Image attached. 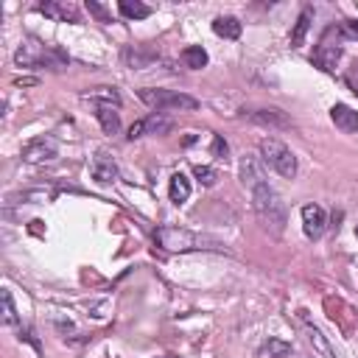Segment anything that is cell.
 <instances>
[{
	"mask_svg": "<svg viewBox=\"0 0 358 358\" xmlns=\"http://www.w3.org/2000/svg\"><path fill=\"white\" fill-rule=\"evenodd\" d=\"M252 204H255V213L260 215L263 227H266L271 235H282L285 221H288V213H285L282 199L277 196V190H274L268 182L252 190Z\"/></svg>",
	"mask_w": 358,
	"mask_h": 358,
	"instance_id": "6da1fadb",
	"label": "cell"
},
{
	"mask_svg": "<svg viewBox=\"0 0 358 358\" xmlns=\"http://www.w3.org/2000/svg\"><path fill=\"white\" fill-rule=\"evenodd\" d=\"M14 62L22 64V67H50V70H62L67 64V56L53 48V45H45L39 39H25L17 53H14Z\"/></svg>",
	"mask_w": 358,
	"mask_h": 358,
	"instance_id": "7a4b0ae2",
	"label": "cell"
},
{
	"mask_svg": "<svg viewBox=\"0 0 358 358\" xmlns=\"http://www.w3.org/2000/svg\"><path fill=\"white\" fill-rule=\"evenodd\" d=\"M157 243L165 249V252H190V249H221L215 241L210 238H201L185 227H159L157 229Z\"/></svg>",
	"mask_w": 358,
	"mask_h": 358,
	"instance_id": "3957f363",
	"label": "cell"
},
{
	"mask_svg": "<svg viewBox=\"0 0 358 358\" xmlns=\"http://www.w3.org/2000/svg\"><path fill=\"white\" fill-rule=\"evenodd\" d=\"M260 159H263L268 168H274L280 176H285V179H294V176H296V157H294V151H291L282 140H277V137H263V140H260Z\"/></svg>",
	"mask_w": 358,
	"mask_h": 358,
	"instance_id": "277c9868",
	"label": "cell"
},
{
	"mask_svg": "<svg viewBox=\"0 0 358 358\" xmlns=\"http://www.w3.org/2000/svg\"><path fill=\"white\" fill-rule=\"evenodd\" d=\"M140 101L154 106V109H196L199 101L193 95H185V92H176V90H154V87H145L140 90Z\"/></svg>",
	"mask_w": 358,
	"mask_h": 358,
	"instance_id": "5b68a950",
	"label": "cell"
},
{
	"mask_svg": "<svg viewBox=\"0 0 358 358\" xmlns=\"http://www.w3.org/2000/svg\"><path fill=\"white\" fill-rule=\"evenodd\" d=\"M56 154H59V143H56L50 134H42V137L28 140V143L22 145V151H20L22 162H31V165L50 162V159H56Z\"/></svg>",
	"mask_w": 358,
	"mask_h": 358,
	"instance_id": "8992f818",
	"label": "cell"
},
{
	"mask_svg": "<svg viewBox=\"0 0 358 358\" xmlns=\"http://www.w3.org/2000/svg\"><path fill=\"white\" fill-rule=\"evenodd\" d=\"M333 34H336L333 28L324 31L322 42L316 45V50H313V56H310V62H313L319 70H324V73H333L336 64H338V59H341V42H338V39L333 42Z\"/></svg>",
	"mask_w": 358,
	"mask_h": 358,
	"instance_id": "52a82bcc",
	"label": "cell"
},
{
	"mask_svg": "<svg viewBox=\"0 0 358 358\" xmlns=\"http://www.w3.org/2000/svg\"><path fill=\"white\" fill-rule=\"evenodd\" d=\"M36 11L50 17V20H59V22H78L81 20L78 6L70 3V0H45V3L36 6Z\"/></svg>",
	"mask_w": 358,
	"mask_h": 358,
	"instance_id": "ba28073f",
	"label": "cell"
},
{
	"mask_svg": "<svg viewBox=\"0 0 358 358\" xmlns=\"http://www.w3.org/2000/svg\"><path fill=\"white\" fill-rule=\"evenodd\" d=\"M171 126H173L171 117L154 112V115H148V117H143V120L129 126V140H137V137H145V134H165V131H171Z\"/></svg>",
	"mask_w": 358,
	"mask_h": 358,
	"instance_id": "9c48e42d",
	"label": "cell"
},
{
	"mask_svg": "<svg viewBox=\"0 0 358 358\" xmlns=\"http://www.w3.org/2000/svg\"><path fill=\"white\" fill-rule=\"evenodd\" d=\"M238 173H241V182H243L249 190H255V187H260V185H266V182H268V179H266L263 159H257V157H252V154H246V157L241 159Z\"/></svg>",
	"mask_w": 358,
	"mask_h": 358,
	"instance_id": "30bf717a",
	"label": "cell"
},
{
	"mask_svg": "<svg viewBox=\"0 0 358 358\" xmlns=\"http://www.w3.org/2000/svg\"><path fill=\"white\" fill-rule=\"evenodd\" d=\"M243 117H249L252 123H260V126H271V129H291V120L285 117V112L282 109H274V106H268V109H243Z\"/></svg>",
	"mask_w": 358,
	"mask_h": 358,
	"instance_id": "8fae6325",
	"label": "cell"
},
{
	"mask_svg": "<svg viewBox=\"0 0 358 358\" xmlns=\"http://www.w3.org/2000/svg\"><path fill=\"white\" fill-rule=\"evenodd\" d=\"M90 176L98 182V185H112L115 179H117V165H115V159L109 157V154H95L92 157V162H90Z\"/></svg>",
	"mask_w": 358,
	"mask_h": 358,
	"instance_id": "7c38bea8",
	"label": "cell"
},
{
	"mask_svg": "<svg viewBox=\"0 0 358 358\" xmlns=\"http://www.w3.org/2000/svg\"><path fill=\"white\" fill-rule=\"evenodd\" d=\"M324 224H327V218H324V210L319 204H305L302 207V229H305L308 238H319L324 232Z\"/></svg>",
	"mask_w": 358,
	"mask_h": 358,
	"instance_id": "4fadbf2b",
	"label": "cell"
},
{
	"mask_svg": "<svg viewBox=\"0 0 358 358\" xmlns=\"http://www.w3.org/2000/svg\"><path fill=\"white\" fill-rule=\"evenodd\" d=\"M330 120L341 129V131H358V112L347 103H336L330 109Z\"/></svg>",
	"mask_w": 358,
	"mask_h": 358,
	"instance_id": "5bb4252c",
	"label": "cell"
},
{
	"mask_svg": "<svg viewBox=\"0 0 358 358\" xmlns=\"http://www.w3.org/2000/svg\"><path fill=\"white\" fill-rule=\"evenodd\" d=\"M123 59H126V64H129V67L143 70L145 64H151V62L157 59V53H154V50H148V48L134 45V48H126V50H123Z\"/></svg>",
	"mask_w": 358,
	"mask_h": 358,
	"instance_id": "9a60e30c",
	"label": "cell"
},
{
	"mask_svg": "<svg viewBox=\"0 0 358 358\" xmlns=\"http://www.w3.org/2000/svg\"><path fill=\"white\" fill-rule=\"evenodd\" d=\"M168 196H171L173 204H185L190 199V179L185 173H173L171 185H168Z\"/></svg>",
	"mask_w": 358,
	"mask_h": 358,
	"instance_id": "2e32d148",
	"label": "cell"
},
{
	"mask_svg": "<svg viewBox=\"0 0 358 358\" xmlns=\"http://www.w3.org/2000/svg\"><path fill=\"white\" fill-rule=\"evenodd\" d=\"M213 31L224 39H238L241 36V22H238V17H215Z\"/></svg>",
	"mask_w": 358,
	"mask_h": 358,
	"instance_id": "e0dca14e",
	"label": "cell"
},
{
	"mask_svg": "<svg viewBox=\"0 0 358 358\" xmlns=\"http://www.w3.org/2000/svg\"><path fill=\"white\" fill-rule=\"evenodd\" d=\"M117 106H98L95 109V117H98V123H101V129L106 131V134H115L117 129H120V115L115 112Z\"/></svg>",
	"mask_w": 358,
	"mask_h": 358,
	"instance_id": "ac0fdd59",
	"label": "cell"
},
{
	"mask_svg": "<svg viewBox=\"0 0 358 358\" xmlns=\"http://www.w3.org/2000/svg\"><path fill=\"white\" fill-rule=\"evenodd\" d=\"M87 101H95L98 106H117L120 103V95L112 90V87H98V90H90L84 92Z\"/></svg>",
	"mask_w": 358,
	"mask_h": 358,
	"instance_id": "d6986e66",
	"label": "cell"
},
{
	"mask_svg": "<svg viewBox=\"0 0 358 358\" xmlns=\"http://www.w3.org/2000/svg\"><path fill=\"white\" fill-rule=\"evenodd\" d=\"M310 20H313V8H302V14L296 17V25H294V31H291V45H294V48L305 42V34H308V28H310Z\"/></svg>",
	"mask_w": 358,
	"mask_h": 358,
	"instance_id": "ffe728a7",
	"label": "cell"
},
{
	"mask_svg": "<svg viewBox=\"0 0 358 358\" xmlns=\"http://www.w3.org/2000/svg\"><path fill=\"white\" fill-rule=\"evenodd\" d=\"M182 62H185L190 70H201V67L207 64V50H204L201 45H187V48L182 50Z\"/></svg>",
	"mask_w": 358,
	"mask_h": 358,
	"instance_id": "44dd1931",
	"label": "cell"
},
{
	"mask_svg": "<svg viewBox=\"0 0 358 358\" xmlns=\"http://www.w3.org/2000/svg\"><path fill=\"white\" fill-rule=\"evenodd\" d=\"M120 14L126 17V20H145L148 14H151V8L145 6V3H140V0H120Z\"/></svg>",
	"mask_w": 358,
	"mask_h": 358,
	"instance_id": "7402d4cb",
	"label": "cell"
},
{
	"mask_svg": "<svg viewBox=\"0 0 358 358\" xmlns=\"http://www.w3.org/2000/svg\"><path fill=\"white\" fill-rule=\"evenodd\" d=\"M291 352V347L285 344V341H280V338H268L263 347H260V355L263 358H285Z\"/></svg>",
	"mask_w": 358,
	"mask_h": 358,
	"instance_id": "603a6c76",
	"label": "cell"
},
{
	"mask_svg": "<svg viewBox=\"0 0 358 358\" xmlns=\"http://www.w3.org/2000/svg\"><path fill=\"white\" fill-rule=\"evenodd\" d=\"M0 305H3V322L6 324H17V308H14V299H11L8 288L0 291Z\"/></svg>",
	"mask_w": 358,
	"mask_h": 358,
	"instance_id": "cb8c5ba5",
	"label": "cell"
},
{
	"mask_svg": "<svg viewBox=\"0 0 358 358\" xmlns=\"http://www.w3.org/2000/svg\"><path fill=\"white\" fill-rule=\"evenodd\" d=\"M193 176L204 185V187H213L215 182H218V173H215V168H207V165H196L193 168Z\"/></svg>",
	"mask_w": 358,
	"mask_h": 358,
	"instance_id": "d4e9b609",
	"label": "cell"
},
{
	"mask_svg": "<svg viewBox=\"0 0 358 358\" xmlns=\"http://www.w3.org/2000/svg\"><path fill=\"white\" fill-rule=\"evenodd\" d=\"M308 333H310V341H313V344L319 347V352H322L324 358H336V355H333V350H330V344H327V341H324V336L319 333V327L308 324Z\"/></svg>",
	"mask_w": 358,
	"mask_h": 358,
	"instance_id": "484cf974",
	"label": "cell"
},
{
	"mask_svg": "<svg viewBox=\"0 0 358 358\" xmlns=\"http://www.w3.org/2000/svg\"><path fill=\"white\" fill-rule=\"evenodd\" d=\"M87 11H90L92 17H98V22H109V20H112L109 11H106L101 3H95V0H87Z\"/></svg>",
	"mask_w": 358,
	"mask_h": 358,
	"instance_id": "4316f807",
	"label": "cell"
},
{
	"mask_svg": "<svg viewBox=\"0 0 358 358\" xmlns=\"http://www.w3.org/2000/svg\"><path fill=\"white\" fill-rule=\"evenodd\" d=\"M213 157H215V159H227V157H229V145H227V140L218 137V134L213 137Z\"/></svg>",
	"mask_w": 358,
	"mask_h": 358,
	"instance_id": "83f0119b",
	"label": "cell"
},
{
	"mask_svg": "<svg viewBox=\"0 0 358 358\" xmlns=\"http://www.w3.org/2000/svg\"><path fill=\"white\" fill-rule=\"evenodd\" d=\"M344 84L358 95V64H355V67H350V70L344 73Z\"/></svg>",
	"mask_w": 358,
	"mask_h": 358,
	"instance_id": "f1b7e54d",
	"label": "cell"
},
{
	"mask_svg": "<svg viewBox=\"0 0 358 358\" xmlns=\"http://www.w3.org/2000/svg\"><path fill=\"white\" fill-rule=\"evenodd\" d=\"M341 34L350 36V39H358V20H347V22H341Z\"/></svg>",
	"mask_w": 358,
	"mask_h": 358,
	"instance_id": "f546056e",
	"label": "cell"
},
{
	"mask_svg": "<svg viewBox=\"0 0 358 358\" xmlns=\"http://www.w3.org/2000/svg\"><path fill=\"white\" fill-rule=\"evenodd\" d=\"M22 338H25V341H28V344H31V347H34V350H36V352H39V341H36V338H34V333H31V330H28V327H25V330H22V327H20V341H22Z\"/></svg>",
	"mask_w": 358,
	"mask_h": 358,
	"instance_id": "4dcf8cb0",
	"label": "cell"
},
{
	"mask_svg": "<svg viewBox=\"0 0 358 358\" xmlns=\"http://www.w3.org/2000/svg\"><path fill=\"white\" fill-rule=\"evenodd\" d=\"M355 238H358V224H355Z\"/></svg>",
	"mask_w": 358,
	"mask_h": 358,
	"instance_id": "1f68e13d",
	"label": "cell"
}]
</instances>
